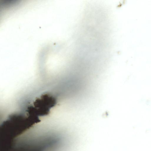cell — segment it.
Listing matches in <instances>:
<instances>
[{
    "mask_svg": "<svg viewBox=\"0 0 151 151\" xmlns=\"http://www.w3.org/2000/svg\"><path fill=\"white\" fill-rule=\"evenodd\" d=\"M37 123L35 119L25 113L10 114L0 125L1 142L9 144L16 137Z\"/></svg>",
    "mask_w": 151,
    "mask_h": 151,
    "instance_id": "cell-1",
    "label": "cell"
},
{
    "mask_svg": "<svg viewBox=\"0 0 151 151\" xmlns=\"http://www.w3.org/2000/svg\"><path fill=\"white\" fill-rule=\"evenodd\" d=\"M57 103L56 99L53 96L49 93H43L36 98L27 106L25 112L40 119L41 117L49 115Z\"/></svg>",
    "mask_w": 151,
    "mask_h": 151,
    "instance_id": "cell-2",
    "label": "cell"
}]
</instances>
